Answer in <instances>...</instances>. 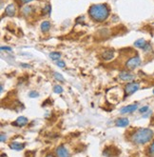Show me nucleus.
I'll return each instance as SVG.
<instances>
[{
  "instance_id": "obj_18",
  "label": "nucleus",
  "mask_w": 154,
  "mask_h": 157,
  "mask_svg": "<svg viewBox=\"0 0 154 157\" xmlns=\"http://www.w3.org/2000/svg\"><path fill=\"white\" fill-rule=\"evenodd\" d=\"M53 91H54V92H55V93L60 94V93H62V92H63V88H62L61 86L56 85V86H54V88H53Z\"/></svg>"
},
{
  "instance_id": "obj_4",
  "label": "nucleus",
  "mask_w": 154,
  "mask_h": 157,
  "mask_svg": "<svg viewBox=\"0 0 154 157\" xmlns=\"http://www.w3.org/2000/svg\"><path fill=\"white\" fill-rule=\"evenodd\" d=\"M141 65V58H140L139 56H134V57H131L130 59L127 60V69H129V70H134V69H136L137 67H139V66Z\"/></svg>"
},
{
  "instance_id": "obj_15",
  "label": "nucleus",
  "mask_w": 154,
  "mask_h": 157,
  "mask_svg": "<svg viewBox=\"0 0 154 157\" xmlns=\"http://www.w3.org/2000/svg\"><path fill=\"white\" fill-rule=\"evenodd\" d=\"M31 13V6H26V7H24L22 9V13L24 14L25 16L30 15Z\"/></svg>"
},
{
  "instance_id": "obj_16",
  "label": "nucleus",
  "mask_w": 154,
  "mask_h": 157,
  "mask_svg": "<svg viewBox=\"0 0 154 157\" xmlns=\"http://www.w3.org/2000/svg\"><path fill=\"white\" fill-rule=\"evenodd\" d=\"M50 59L54 60V61H57V60L60 59V57H61V54H60L59 53H56V51H53V53H50Z\"/></svg>"
},
{
  "instance_id": "obj_6",
  "label": "nucleus",
  "mask_w": 154,
  "mask_h": 157,
  "mask_svg": "<svg viewBox=\"0 0 154 157\" xmlns=\"http://www.w3.org/2000/svg\"><path fill=\"white\" fill-rule=\"evenodd\" d=\"M119 78L121 80H124V81H131L135 78V75L128 71H122L121 73L119 74Z\"/></svg>"
},
{
  "instance_id": "obj_23",
  "label": "nucleus",
  "mask_w": 154,
  "mask_h": 157,
  "mask_svg": "<svg viewBox=\"0 0 154 157\" xmlns=\"http://www.w3.org/2000/svg\"><path fill=\"white\" fill-rule=\"evenodd\" d=\"M1 50L2 51H11V48H10V47H7V46H2L1 47Z\"/></svg>"
},
{
  "instance_id": "obj_25",
  "label": "nucleus",
  "mask_w": 154,
  "mask_h": 157,
  "mask_svg": "<svg viewBox=\"0 0 154 157\" xmlns=\"http://www.w3.org/2000/svg\"><path fill=\"white\" fill-rule=\"evenodd\" d=\"M21 1H22L23 3H29V2L33 1V0H21Z\"/></svg>"
},
{
  "instance_id": "obj_8",
  "label": "nucleus",
  "mask_w": 154,
  "mask_h": 157,
  "mask_svg": "<svg viewBox=\"0 0 154 157\" xmlns=\"http://www.w3.org/2000/svg\"><path fill=\"white\" fill-rule=\"evenodd\" d=\"M28 122H29L28 118H26V117H24V116H20L15 120V122L13 123V125L17 126V127H24L25 125H27Z\"/></svg>"
},
{
  "instance_id": "obj_11",
  "label": "nucleus",
  "mask_w": 154,
  "mask_h": 157,
  "mask_svg": "<svg viewBox=\"0 0 154 157\" xmlns=\"http://www.w3.org/2000/svg\"><path fill=\"white\" fill-rule=\"evenodd\" d=\"M129 124V121H128L127 118H120L116 121V126L117 127H121V128H124V127H127V126Z\"/></svg>"
},
{
  "instance_id": "obj_21",
  "label": "nucleus",
  "mask_w": 154,
  "mask_h": 157,
  "mask_svg": "<svg viewBox=\"0 0 154 157\" xmlns=\"http://www.w3.org/2000/svg\"><path fill=\"white\" fill-rule=\"evenodd\" d=\"M55 62H56V65L58 66V67H60V68H64L65 66H66L65 62L64 61H61V60H57V61H55Z\"/></svg>"
},
{
  "instance_id": "obj_1",
  "label": "nucleus",
  "mask_w": 154,
  "mask_h": 157,
  "mask_svg": "<svg viewBox=\"0 0 154 157\" xmlns=\"http://www.w3.org/2000/svg\"><path fill=\"white\" fill-rule=\"evenodd\" d=\"M88 14L94 21L102 22L108 17L110 11L105 4H96L92 5L88 10Z\"/></svg>"
},
{
  "instance_id": "obj_3",
  "label": "nucleus",
  "mask_w": 154,
  "mask_h": 157,
  "mask_svg": "<svg viewBox=\"0 0 154 157\" xmlns=\"http://www.w3.org/2000/svg\"><path fill=\"white\" fill-rule=\"evenodd\" d=\"M140 88V84L136 82H131L125 85V92L127 95H131L132 93H134L135 91H137Z\"/></svg>"
},
{
  "instance_id": "obj_13",
  "label": "nucleus",
  "mask_w": 154,
  "mask_h": 157,
  "mask_svg": "<svg viewBox=\"0 0 154 157\" xmlns=\"http://www.w3.org/2000/svg\"><path fill=\"white\" fill-rule=\"evenodd\" d=\"M134 46H135L136 48L144 49L145 46H147V42H145V39H138L137 41L134 42Z\"/></svg>"
},
{
  "instance_id": "obj_5",
  "label": "nucleus",
  "mask_w": 154,
  "mask_h": 157,
  "mask_svg": "<svg viewBox=\"0 0 154 157\" xmlns=\"http://www.w3.org/2000/svg\"><path fill=\"white\" fill-rule=\"evenodd\" d=\"M137 108H138V105H137V104L128 105V106H125V107H123L121 110H120V112H121L122 114L130 113V112H132V111L136 110Z\"/></svg>"
},
{
  "instance_id": "obj_20",
  "label": "nucleus",
  "mask_w": 154,
  "mask_h": 157,
  "mask_svg": "<svg viewBox=\"0 0 154 157\" xmlns=\"http://www.w3.org/2000/svg\"><path fill=\"white\" fill-rule=\"evenodd\" d=\"M148 152H149V154L151 156H154V142L150 145L149 150H148Z\"/></svg>"
},
{
  "instance_id": "obj_14",
  "label": "nucleus",
  "mask_w": 154,
  "mask_h": 157,
  "mask_svg": "<svg viewBox=\"0 0 154 157\" xmlns=\"http://www.w3.org/2000/svg\"><path fill=\"white\" fill-rule=\"evenodd\" d=\"M50 28V23L48 21H44L41 24V31L43 33H47Z\"/></svg>"
},
{
  "instance_id": "obj_19",
  "label": "nucleus",
  "mask_w": 154,
  "mask_h": 157,
  "mask_svg": "<svg viewBox=\"0 0 154 157\" xmlns=\"http://www.w3.org/2000/svg\"><path fill=\"white\" fill-rule=\"evenodd\" d=\"M148 110H149L148 106H144V107H142L141 108H140L139 111H140L141 113H145V112H147V111H148Z\"/></svg>"
},
{
  "instance_id": "obj_27",
  "label": "nucleus",
  "mask_w": 154,
  "mask_h": 157,
  "mask_svg": "<svg viewBox=\"0 0 154 157\" xmlns=\"http://www.w3.org/2000/svg\"><path fill=\"white\" fill-rule=\"evenodd\" d=\"M153 93H154V90H153Z\"/></svg>"
},
{
  "instance_id": "obj_7",
  "label": "nucleus",
  "mask_w": 154,
  "mask_h": 157,
  "mask_svg": "<svg viewBox=\"0 0 154 157\" xmlns=\"http://www.w3.org/2000/svg\"><path fill=\"white\" fill-rule=\"evenodd\" d=\"M56 153L59 157H70V153L63 146H60L56 148Z\"/></svg>"
},
{
  "instance_id": "obj_26",
  "label": "nucleus",
  "mask_w": 154,
  "mask_h": 157,
  "mask_svg": "<svg viewBox=\"0 0 154 157\" xmlns=\"http://www.w3.org/2000/svg\"><path fill=\"white\" fill-rule=\"evenodd\" d=\"M46 157H55V156L53 154H48V155H46Z\"/></svg>"
},
{
  "instance_id": "obj_10",
  "label": "nucleus",
  "mask_w": 154,
  "mask_h": 157,
  "mask_svg": "<svg viewBox=\"0 0 154 157\" xmlns=\"http://www.w3.org/2000/svg\"><path fill=\"white\" fill-rule=\"evenodd\" d=\"M113 56H114V51L112 50H107V51H105L104 53H103V54H102V57L105 60H110V59H112Z\"/></svg>"
},
{
  "instance_id": "obj_12",
  "label": "nucleus",
  "mask_w": 154,
  "mask_h": 157,
  "mask_svg": "<svg viewBox=\"0 0 154 157\" xmlns=\"http://www.w3.org/2000/svg\"><path fill=\"white\" fill-rule=\"evenodd\" d=\"M24 147H25L24 144H20V143H17V142H13L11 144V148L14 150H22L23 148H24Z\"/></svg>"
},
{
  "instance_id": "obj_17",
  "label": "nucleus",
  "mask_w": 154,
  "mask_h": 157,
  "mask_svg": "<svg viewBox=\"0 0 154 157\" xmlns=\"http://www.w3.org/2000/svg\"><path fill=\"white\" fill-rule=\"evenodd\" d=\"M53 77H54V79L57 80V81H60V82L64 81V77H63L62 74H60L58 73H53Z\"/></svg>"
},
{
  "instance_id": "obj_22",
  "label": "nucleus",
  "mask_w": 154,
  "mask_h": 157,
  "mask_svg": "<svg viewBox=\"0 0 154 157\" xmlns=\"http://www.w3.org/2000/svg\"><path fill=\"white\" fill-rule=\"evenodd\" d=\"M29 96H30L31 98H34V97H38L39 94H38V92H36V91H31L30 94H29Z\"/></svg>"
},
{
  "instance_id": "obj_2",
  "label": "nucleus",
  "mask_w": 154,
  "mask_h": 157,
  "mask_svg": "<svg viewBox=\"0 0 154 157\" xmlns=\"http://www.w3.org/2000/svg\"><path fill=\"white\" fill-rule=\"evenodd\" d=\"M153 138V131L149 128H140L132 135V141L135 144L144 145Z\"/></svg>"
},
{
  "instance_id": "obj_24",
  "label": "nucleus",
  "mask_w": 154,
  "mask_h": 157,
  "mask_svg": "<svg viewBox=\"0 0 154 157\" xmlns=\"http://www.w3.org/2000/svg\"><path fill=\"white\" fill-rule=\"evenodd\" d=\"M6 140V136H4V133H1V142H4Z\"/></svg>"
},
{
  "instance_id": "obj_9",
  "label": "nucleus",
  "mask_w": 154,
  "mask_h": 157,
  "mask_svg": "<svg viewBox=\"0 0 154 157\" xmlns=\"http://www.w3.org/2000/svg\"><path fill=\"white\" fill-rule=\"evenodd\" d=\"M5 13L6 15L8 16H13L15 14V7H14L13 4H10L7 6V8L5 9Z\"/></svg>"
}]
</instances>
